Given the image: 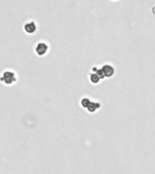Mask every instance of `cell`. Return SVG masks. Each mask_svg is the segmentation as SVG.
I'll return each mask as SVG.
<instances>
[{"label":"cell","mask_w":155,"mask_h":174,"mask_svg":"<svg viewBox=\"0 0 155 174\" xmlns=\"http://www.w3.org/2000/svg\"><path fill=\"white\" fill-rule=\"evenodd\" d=\"M0 80H1V82L5 85L11 86V85H13L14 83H16V81H17V74H16V73L15 72L14 70L6 69V70H5L2 73Z\"/></svg>","instance_id":"6da1fadb"},{"label":"cell","mask_w":155,"mask_h":174,"mask_svg":"<svg viewBox=\"0 0 155 174\" xmlns=\"http://www.w3.org/2000/svg\"><path fill=\"white\" fill-rule=\"evenodd\" d=\"M50 46L45 41H39L35 45V53L38 56H44L48 54Z\"/></svg>","instance_id":"7a4b0ae2"},{"label":"cell","mask_w":155,"mask_h":174,"mask_svg":"<svg viewBox=\"0 0 155 174\" xmlns=\"http://www.w3.org/2000/svg\"><path fill=\"white\" fill-rule=\"evenodd\" d=\"M37 30V24L35 20H28L25 23L24 25V31L28 34V35H33L36 32Z\"/></svg>","instance_id":"3957f363"},{"label":"cell","mask_w":155,"mask_h":174,"mask_svg":"<svg viewBox=\"0 0 155 174\" xmlns=\"http://www.w3.org/2000/svg\"><path fill=\"white\" fill-rule=\"evenodd\" d=\"M101 70L103 74L104 78H110L115 74V69L111 64H104L101 66Z\"/></svg>","instance_id":"277c9868"},{"label":"cell","mask_w":155,"mask_h":174,"mask_svg":"<svg viewBox=\"0 0 155 174\" xmlns=\"http://www.w3.org/2000/svg\"><path fill=\"white\" fill-rule=\"evenodd\" d=\"M101 106H102V104L98 101H91L90 104L88 105V107L86 108V111H88L89 112L93 113V112H97L99 109L101 108Z\"/></svg>","instance_id":"5b68a950"},{"label":"cell","mask_w":155,"mask_h":174,"mask_svg":"<svg viewBox=\"0 0 155 174\" xmlns=\"http://www.w3.org/2000/svg\"><path fill=\"white\" fill-rule=\"evenodd\" d=\"M91 101H92V100H91L89 97H83V98L80 100V104H81L82 107L86 110V108L88 107V105L90 104Z\"/></svg>","instance_id":"8992f818"}]
</instances>
